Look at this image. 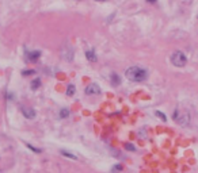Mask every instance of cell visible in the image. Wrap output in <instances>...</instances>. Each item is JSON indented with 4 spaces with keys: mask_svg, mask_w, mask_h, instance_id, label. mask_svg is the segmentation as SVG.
<instances>
[{
    "mask_svg": "<svg viewBox=\"0 0 198 173\" xmlns=\"http://www.w3.org/2000/svg\"><path fill=\"white\" fill-rule=\"evenodd\" d=\"M125 76H126V79L130 80V81L140 82V81H144V80L147 79V71L142 69V68H140V66H132V68H128L126 69Z\"/></svg>",
    "mask_w": 198,
    "mask_h": 173,
    "instance_id": "1",
    "label": "cell"
},
{
    "mask_svg": "<svg viewBox=\"0 0 198 173\" xmlns=\"http://www.w3.org/2000/svg\"><path fill=\"white\" fill-rule=\"evenodd\" d=\"M172 118H174V120L176 123H179L180 126H187V124L190 123V115H189V112L185 111V110L178 108L176 111L172 114Z\"/></svg>",
    "mask_w": 198,
    "mask_h": 173,
    "instance_id": "2",
    "label": "cell"
},
{
    "mask_svg": "<svg viewBox=\"0 0 198 173\" xmlns=\"http://www.w3.org/2000/svg\"><path fill=\"white\" fill-rule=\"evenodd\" d=\"M171 62H172V65H175V66L182 68V66L186 65L187 58H186V56H185L182 52H174L172 56H171Z\"/></svg>",
    "mask_w": 198,
    "mask_h": 173,
    "instance_id": "3",
    "label": "cell"
},
{
    "mask_svg": "<svg viewBox=\"0 0 198 173\" xmlns=\"http://www.w3.org/2000/svg\"><path fill=\"white\" fill-rule=\"evenodd\" d=\"M84 92H86V95H91V96H94V95L101 93V88H99L96 84H90L88 87L84 89Z\"/></svg>",
    "mask_w": 198,
    "mask_h": 173,
    "instance_id": "4",
    "label": "cell"
},
{
    "mask_svg": "<svg viewBox=\"0 0 198 173\" xmlns=\"http://www.w3.org/2000/svg\"><path fill=\"white\" fill-rule=\"evenodd\" d=\"M61 53H62V58L67 60V61H72L73 60V50L69 46H64Z\"/></svg>",
    "mask_w": 198,
    "mask_h": 173,
    "instance_id": "5",
    "label": "cell"
},
{
    "mask_svg": "<svg viewBox=\"0 0 198 173\" xmlns=\"http://www.w3.org/2000/svg\"><path fill=\"white\" fill-rule=\"evenodd\" d=\"M21 111L27 119H34V118H36V111L33 108H30V107H26V106L21 107Z\"/></svg>",
    "mask_w": 198,
    "mask_h": 173,
    "instance_id": "6",
    "label": "cell"
},
{
    "mask_svg": "<svg viewBox=\"0 0 198 173\" xmlns=\"http://www.w3.org/2000/svg\"><path fill=\"white\" fill-rule=\"evenodd\" d=\"M39 57H41V52H31V53H27V58H29V61H31V62L37 61Z\"/></svg>",
    "mask_w": 198,
    "mask_h": 173,
    "instance_id": "7",
    "label": "cell"
},
{
    "mask_svg": "<svg viewBox=\"0 0 198 173\" xmlns=\"http://www.w3.org/2000/svg\"><path fill=\"white\" fill-rule=\"evenodd\" d=\"M110 80H111V84L114 85V87H117V85L121 84V77H119L117 73H111V76H110Z\"/></svg>",
    "mask_w": 198,
    "mask_h": 173,
    "instance_id": "8",
    "label": "cell"
},
{
    "mask_svg": "<svg viewBox=\"0 0 198 173\" xmlns=\"http://www.w3.org/2000/svg\"><path fill=\"white\" fill-rule=\"evenodd\" d=\"M86 58L88 60V61H91V62H96L98 57H96V54H95L92 50H87V52H86Z\"/></svg>",
    "mask_w": 198,
    "mask_h": 173,
    "instance_id": "9",
    "label": "cell"
},
{
    "mask_svg": "<svg viewBox=\"0 0 198 173\" xmlns=\"http://www.w3.org/2000/svg\"><path fill=\"white\" fill-rule=\"evenodd\" d=\"M41 87V80L39 79H36L31 81V89H38Z\"/></svg>",
    "mask_w": 198,
    "mask_h": 173,
    "instance_id": "10",
    "label": "cell"
},
{
    "mask_svg": "<svg viewBox=\"0 0 198 173\" xmlns=\"http://www.w3.org/2000/svg\"><path fill=\"white\" fill-rule=\"evenodd\" d=\"M75 91H76V89H75V85H68V88H67V96H73L75 95Z\"/></svg>",
    "mask_w": 198,
    "mask_h": 173,
    "instance_id": "11",
    "label": "cell"
},
{
    "mask_svg": "<svg viewBox=\"0 0 198 173\" xmlns=\"http://www.w3.org/2000/svg\"><path fill=\"white\" fill-rule=\"evenodd\" d=\"M69 116V111L67 108H62L61 111H60V118L61 119H65V118H68Z\"/></svg>",
    "mask_w": 198,
    "mask_h": 173,
    "instance_id": "12",
    "label": "cell"
},
{
    "mask_svg": "<svg viewBox=\"0 0 198 173\" xmlns=\"http://www.w3.org/2000/svg\"><path fill=\"white\" fill-rule=\"evenodd\" d=\"M60 153H61V154L64 155V157H68V158H72V160H77V157H76V155H75V154H71V153H67V152H65V150H61V152H60Z\"/></svg>",
    "mask_w": 198,
    "mask_h": 173,
    "instance_id": "13",
    "label": "cell"
},
{
    "mask_svg": "<svg viewBox=\"0 0 198 173\" xmlns=\"http://www.w3.org/2000/svg\"><path fill=\"white\" fill-rule=\"evenodd\" d=\"M125 149H126L128 152H136V146L132 144H125Z\"/></svg>",
    "mask_w": 198,
    "mask_h": 173,
    "instance_id": "14",
    "label": "cell"
},
{
    "mask_svg": "<svg viewBox=\"0 0 198 173\" xmlns=\"http://www.w3.org/2000/svg\"><path fill=\"white\" fill-rule=\"evenodd\" d=\"M27 147H29L30 150H33V152H34V153H41V152H42L41 149H38V147H34V146H33V145H30V144H27Z\"/></svg>",
    "mask_w": 198,
    "mask_h": 173,
    "instance_id": "15",
    "label": "cell"
},
{
    "mask_svg": "<svg viewBox=\"0 0 198 173\" xmlns=\"http://www.w3.org/2000/svg\"><path fill=\"white\" fill-rule=\"evenodd\" d=\"M121 170H122V166H121V165H114V166H113L111 173H117V172H121Z\"/></svg>",
    "mask_w": 198,
    "mask_h": 173,
    "instance_id": "16",
    "label": "cell"
},
{
    "mask_svg": "<svg viewBox=\"0 0 198 173\" xmlns=\"http://www.w3.org/2000/svg\"><path fill=\"white\" fill-rule=\"evenodd\" d=\"M155 114H156V116H159V118H160V119H162V120H164V122H166V120H167L166 115L163 114V112H160V111H156V112H155Z\"/></svg>",
    "mask_w": 198,
    "mask_h": 173,
    "instance_id": "17",
    "label": "cell"
},
{
    "mask_svg": "<svg viewBox=\"0 0 198 173\" xmlns=\"http://www.w3.org/2000/svg\"><path fill=\"white\" fill-rule=\"evenodd\" d=\"M36 73V71H33V69H30V71H23L22 72V74L23 76H29V74H34Z\"/></svg>",
    "mask_w": 198,
    "mask_h": 173,
    "instance_id": "18",
    "label": "cell"
},
{
    "mask_svg": "<svg viewBox=\"0 0 198 173\" xmlns=\"http://www.w3.org/2000/svg\"><path fill=\"white\" fill-rule=\"evenodd\" d=\"M148 1H149V3H155V1H156V0H148Z\"/></svg>",
    "mask_w": 198,
    "mask_h": 173,
    "instance_id": "19",
    "label": "cell"
},
{
    "mask_svg": "<svg viewBox=\"0 0 198 173\" xmlns=\"http://www.w3.org/2000/svg\"><path fill=\"white\" fill-rule=\"evenodd\" d=\"M96 1H106V0H96Z\"/></svg>",
    "mask_w": 198,
    "mask_h": 173,
    "instance_id": "20",
    "label": "cell"
}]
</instances>
